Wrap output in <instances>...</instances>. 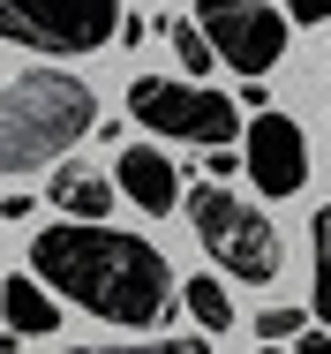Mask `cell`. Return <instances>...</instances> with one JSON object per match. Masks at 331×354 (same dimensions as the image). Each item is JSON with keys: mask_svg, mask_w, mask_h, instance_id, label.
I'll return each instance as SVG.
<instances>
[{"mask_svg": "<svg viewBox=\"0 0 331 354\" xmlns=\"http://www.w3.org/2000/svg\"><path fill=\"white\" fill-rule=\"evenodd\" d=\"M30 272H38V286H53L75 309H91L106 324H129V332L166 324V309H173L166 257L143 234H121V226H68V218H53L30 241Z\"/></svg>", "mask_w": 331, "mask_h": 354, "instance_id": "6da1fadb", "label": "cell"}, {"mask_svg": "<svg viewBox=\"0 0 331 354\" xmlns=\"http://www.w3.org/2000/svg\"><path fill=\"white\" fill-rule=\"evenodd\" d=\"M98 121V98L83 75H61V68H38V75H15L0 83V174H38L53 166L61 151L91 136Z\"/></svg>", "mask_w": 331, "mask_h": 354, "instance_id": "7a4b0ae2", "label": "cell"}, {"mask_svg": "<svg viewBox=\"0 0 331 354\" xmlns=\"http://www.w3.org/2000/svg\"><path fill=\"white\" fill-rule=\"evenodd\" d=\"M129 113L151 129V136L173 143H203V151H226L234 129H241V106L211 83H173V75H143L129 83Z\"/></svg>", "mask_w": 331, "mask_h": 354, "instance_id": "3957f363", "label": "cell"}, {"mask_svg": "<svg viewBox=\"0 0 331 354\" xmlns=\"http://www.w3.org/2000/svg\"><path fill=\"white\" fill-rule=\"evenodd\" d=\"M189 218H196V241L226 264V279L264 286L271 272H278V234H271V218L256 212V204H241L234 189L203 181L196 196H189Z\"/></svg>", "mask_w": 331, "mask_h": 354, "instance_id": "277c9868", "label": "cell"}, {"mask_svg": "<svg viewBox=\"0 0 331 354\" xmlns=\"http://www.w3.org/2000/svg\"><path fill=\"white\" fill-rule=\"evenodd\" d=\"M0 38L23 53H98L121 38V0H0Z\"/></svg>", "mask_w": 331, "mask_h": 354, "instance_id": "5b68a950", "label": "cell"}, {"mask_svg": "<svg viewBox=\"0 0 331 354\" xmlns=\"http://www.w3.org/2000/svg\"><path fill=\"white\" fill-rule=\"evenodd\" d=\"M189 23L203 30L211 61H226V68H241V75H271L278 53H286V15L264 8V0H196Z\"/></svg>", "mask_w": 331, "mask_h": 354, "instance_id": "8992f818", "label": "cell"}, {"mask_svg": "<svg viewBox=\"0 0 331 354\" xmlns=\"http://www.w3.org/2000/svg\"><path fill=\"white\" fill-rule=\"evenodd\" d=\"M241 174H249L264 196H294V189L309 181V136H301V121L256 113V121H249V143H241Z\"/></svg>", "mask_w": 331, "mask_h": 354, "instance_id": "52a82bcc", "label": "cell"}, {"mask_svg": "<svg viewBox=\"0 0 331 354\" xmlns=\"http://www.w3.org/2000/svg\"><path fill=\"white\" fill-rule=\"evenodd\" d=\"M113 189L129 196L135 212H173V204H181V174H173V158L151 151V143H129V151L113 158Z\"/></svg>", "mask_w": 331, "mask_h": 354, "instance_id": "ba28073f", "label": "cell"}, {"mask_svg": "<svg viewBox=\"0 0 331 354\" xmlns=\"http://www.w3.org/2000/svg\"><path fill=\"white\" fill-rule=\"evenodd\" d=\"M0 317H8L15 339H53L61 301H46V286H38V279H8V286H0Z\"/></svg>", "mask_w": 331, "mask_h": 354, "instance_id": "9c48e42d", "label": "cell"}, {"mask_svg": "<svg viewBox=\"0 0 331 354\" xmlns=\"http://www.w3.org/2000/svg\"><path fill=\"white\" fill-rule=\"evenodd\" d=\"M53 196H61V212H68V226H106V212H113V181L106 174H83V166H68L61 181H53Z\"/></svg>", "mask_w": 331, "mask_h": 354, "instance_id": "30bf717a", "label": "cell"}, {"mask_svg": "<svg viewBox=\"0 0 331 354\" xmlns=\"http://www.w3.org/2000/svg\"><path fill=\"white\" fill-rule=\"evenodd\" d=\"M158 30H166V46H173V61L189 68V83H203V75L218 68V61H211V46H203V30L189 23V15H181V23H158Z\"/></svg>", "mask_w": 331, "mask_h": 354, "instance_id": "8fae6325", "label": "cell"}, {"mask_svg": "<svg viewBox=\"0 0 331 354\" xmlns=\"http://www.w3.org/2000/svg\"><path fill=\"white\" fill-rule=\"evenodd\" d=\"M181 301L196 309L203 332H226V324H234V301H226V286H218V279H189V286H181Z\"/></svg>", "mask_w": 331, "mask_h": 354, "instance_id": "7c38bea8", "label": "cell"}, {"mask_svg": "<svg viewBox=\"0 0 331 354\" xmlns=\"http://www.w3.org/2000/svg\"><path fill=\"white\" fill-rule=\"evenodd\" d=\"M316 317H324V332H331V204L316 212Z\"/></svg>", "mask_w": 331, "mask_h": 354, "instance_id": "4fadbf2b", "label": "cell"}, {"mask_svg": "<svg viewBox=\"0 0 331 354\" xmlns=\"http://www.w3.org/2000/svg\"><path fill=\"white\" fill-rule=\"evenodd\" d=\"M256 332H264V347H294L309 324H301V309L286 301V309H264V317H256Z\"/></svg>", "mask_w": 331, "mask_h": 354, "instance_id": "5bb4252c", "label": "cell"}, {"mask_svg": "<svg viewBox=\"0 0 331 354\" xmlns=\"http://www.w3.org/2000/svg\"><path fill=\"white\" fill-rule=\"evenodd\" d=\"M68 354H211L203 339H129V347H68Z\"/></svg>", "mask_w": 331, "mask_h": 354, "instance_id": "9a60e30c", "label": "cell"}, {"mask_svg": "<svg viewBox=\"0 0 331 354\" xmlns=\"http://www.w3.org/2000/svg\"><path fill=\"white\" fill-rule=\"evenodd\" d=\"M286 23H331V0H301V8L286 15Z\"/></svg>", "mask_w": 331, "mask_h": 354, "instance_id": "2e32d148", "label": "cell"}, {"mask_svg": "<svg viewBox=\"0 0 331 354\" xmlns=\"http://www.w3.org/2000/svg\"><path fill=\"white\" fill-rule=\"evenodd\" d=\"M294 354H331V332H301V339H294Z\"/></svg>", "mask_w": 331, "mask_h": 354, "instance_id": "e0dca14e", "label": "cell"}, {"mask_svg": "<svg viewBox=\"0 0 331 354\" xmlns=\"http://www.w3.org/2000/svg\"><path fill=\"white\" fill-rule=\"evenodd\" d=\"M256 354H294V347H256Z\"/></svg>", "mask_w": 331, "mask_h": 354, "instance_id": "ac0fdd59", "label": "cell"}]
</instances>
